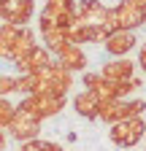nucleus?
Wrapping results in <instances>:
<instances>
[{
    "label": "nucleus",
    "mask_w": 146,
    "mask_h": 151,
    "mask_svg": "<svg viewBox=\"0 0 146 151\" xmlns=\"http://www.w3.org/2000/svg\"><path fill=\"white\" fill-rule=\"evenodd\" d=\"M141 129H143V124H141V122H130L127 127L114 129V138L119 135V138H122V143H133V138H135V135H141Z\"/></svg>",
    "instance_id": "f257e3e1"
},
{
    "label": "nucleus",
    "mask_w": 146,
    "mask_h": 151,
    "mask_svg": "<svg viewBox=\"0 0 146 151\" xmlns=\"http://www.w3.org/2000/svg\"><path fill=\"white\" fill-rule=\"evenodd\" d=\"M143 65H146V49H143Z\"/></svg>",
    "instance_id": "f03ea898"
}]
</instances>
